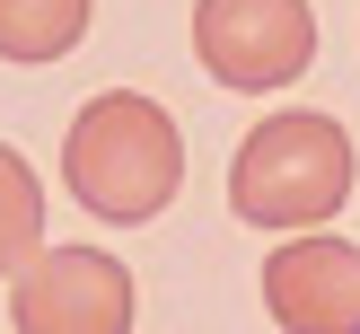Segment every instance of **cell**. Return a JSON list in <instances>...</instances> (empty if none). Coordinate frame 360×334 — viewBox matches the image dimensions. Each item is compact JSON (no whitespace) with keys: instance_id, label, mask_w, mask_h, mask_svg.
<instances>
[{"instance_id":"cell-3","label":"cell","mask_w":360,"mask_h":334,"mask_svg":"<svg viewBox=\"0 0 360 334\" xmlns=\"http://www.w3.org/2000/svg\"><path fill=\"white\" fill-rule=\"evenodd\" d=\"M193 53L220 88L273 97L316 62V9L308 0H193Z\"/></svg>"},{"instance_id":"cell-7","label":"cell","mask_w":360,"mask_h":334,"mask_svg":"<svg viewBox=\"0 0 360 334\" xmlns=\"http://www.w3.org/2000/svg\"><path fill=\"white\" fill-rule=\"evenodd\" d=\"M35 255H44V185H35V167L0 141V281H18Z\"/></svg>"},{"instance_id":"cell-2","label":"cell","mask_w":360,"mask_h":334,"mask_svg":"<svg viewBox=\"0 0 360 334\" xmlns=\"http://www.w3.org/2000/svg\"><path fill=\"white\" fill-rule=\"evenodd\" d=\"M352 132L316 105H281L255 132L238 141V167H229V211L246 229H273V238H299V229H326L334 211L352 203Z\"/></svg>"},{"instance_id":"cell-4","label":"cell","mask_w":360,"mask_h":334,"mask_svg":"<svg viewBox=\"0 0 360 334\" xmlns=\"http://www.w3.org/2000/svg\"><path fill=\"white\" fill-rule=\"evenodd\" d=\"M18 334H132V273L105 246H44L9 281Z\"/></svg>"},{"instance_id":"cell-6","label":"cell","mask_w":360,"mask_h":334,"mask_svg":"<svg viewBox=\"0 0 360 334\" xmlns=\"http://www.w3.org/2000/svg\"><path fill=\"white\" fill-rule=\"evenodd\" d=\"M88 35V0H0V62H62Z\"/></svg>"},{"instance_id":"cell-1","label":"cell","mask_w":360,"mask_h":334,"mask_svg":"<svg viewBox=\"0 0 360 334\" xmlns=\"http://www.w3.org/2000/svg\"><path fill=\"white\" fill-rule=\"evenodd\" d=\"M62 185H70V203H79L88 220L141 229V220H158V211L176 203V185H185V132H176V115L158 97L105 88V97H88L79 115H70V132H62Z\"/></svg>"},{"instance_id":"cell-5","label":"cell","mask_w":360,"mask_h":334,"mask_svg":"<svg viewBox=\"0 0 360 334\" xmlns=\"http://www.w3.org/2000/svg\"><path fill=\"white\" fill-rule=\"evenodd\" d=\"M264 308H273L281 334H360V246L281 238L264 255Z\"/></svg>"}]
</instances>
